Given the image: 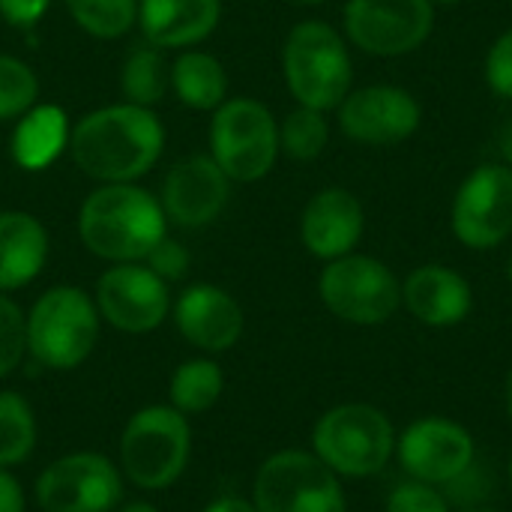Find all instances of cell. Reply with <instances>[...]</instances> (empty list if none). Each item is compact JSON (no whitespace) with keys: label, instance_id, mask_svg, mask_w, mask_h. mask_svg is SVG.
I'll use <instances>...</instances> for the list:
<instances>
[{"label":"cell","instance_id":"obj_1","mask_svg":"<svg viewBox=\"0 0 512 512\" xmlns=\"http://www.w3.org/2000/svg\"><path fill=\"white\" fill-rule=\"evenodd\" d=\"M165 150V126L153 108L114 102L81 114L69 132L75 168L99 183H138Z\"/></svg>","mask_w":512,"mask_h":512},{"label":"cell","instance_id":"obj_2","mask_svg":"<svg viewBox=\"0 0 512 512\" xmlns=\"http://www.w3.org/2000/svg\"><path fill=\"white\" fill-rule=\"evenodd\" d=\"M168 234V219L153 192L138 183H99L78 210L81 246L108 264L144 261Z\"/></svg>","mask_w":512,"mask_h":512},{"label":"cell","instance_id":"obj_3","mask_svg":"<svg viewBox=\"0 0 512 512\" xmlns=\"http://www.w3.org/2000/svg\"><path fill=\"white\" fill-rule=\"evenodd\" d=\"M282 75L297 105L336 111L354 90V63L345 33L318 18L294 24L282 45Z\"/></svg>","mask_w":512,"mask_h":512},{"label":"cell","instance_id":"obj_4","mask_svg":"<svg viewBox=\"0 0 512 512\" xmlns=\"http://www.w3.org/2000/svg\"><path fill=\"white\" fill-rule=\"evenodd\" d=\"M102 318L93 294L78 285H54L27 309V357L51 372H72L99 345Z\"/></svg>","mask_w":512,"mask_h":512},{"label":"cell","instance_id":"obj_5","mask_svg":"<svg viewBox=\"0 0 512 512\" xmlns=\"http://www.w3.org/2000/svg\"><path fill=\"white\" fill-rule=\"evenodd\" d=\"M192 459V426L177 408L144 405L138 408L117 444V465L123 480L141 492L171 489L189 468Z\"/></svg>","mask_w":512,"mask_h":512},{"label":"cell","instance_id":"obj_6","mask_svg":"<svg viewBox=\"0 0 512 512\" xmlns=\"http://www.w3.org/2000/svg\"><path fill=\"white\" fill-rule=\"evenodd\" d=\"M312 453L339 477L366 480L381 474L396 453L390 417L366 402L336 405L312 429Z\"/></svg>","mask_w":512,"mask_h":512},{"label":"cell","instance_id":"obj_7","mask_svg":"<svg viewBox=\"0 0 512 512\" xmlns=\"http://www.w3.org/2000/svg\"><path fill=\"white\" fill-rule=\"evenodd\" d=\"M279 120L273 111L252 99H225L210 120V156L231 183L264 180L279 159Z\"/></svg>","mask_w":512,"mask_h":512},{"label":"cell","instance_id":"obj_8","mask_svg":"<svg viewBox=\"0 0 512 512\" xmlns=\"http://www.w3.org/2000/svg\"><path fill=\"white\" fill-rule=\"evenodd\" d=\"M258 512H348L342 477L312 450H279L261 462L252 480Z\"/></svg>","mask_w":512,"mask_h":512},{"label":"cell","instance_id":"obj_9","mask_svg":"<svg viewBox=\"0 0 512 512\" xmlns=\"http://www.w3.org/2000/svg\"><path fill=\"white\" fill-rule=\"evenodd\" d=\"M321 303L342 321L357 327L387 324L402 306V282L372 255H342L327 261L318 276Z\"/></svg>","mask_w":512,"mask_h":512},{"label":"cell","instance_id":"obj_10","mask_svg":"<svg viewBox=\"0 0 512 512\" xmlns=\"http://www.w3.org/2000/svg\"><path fill=\"white\" fill-rule=\"evenodd\" d=\"M33 498L42 512H114L126 498V480L105 453L75 450L39 471Z\"/></svg>","mask_w":512,"mask_h":512},{"label":"cell","instance_id":"obj_11","mask_svg":"<svg viewBox=\"0 0 512 512\" xmlns=\"http://www.w3.org/2000/svg\"><path fill=\"white\" fill-rule=\"evenodd\" d=\"M345 39L372 57L414 54L435 30L432 0H348L342 9Z\"/></svg>","mask_w":512,"mask_h":512},{"label":"cell","instance_id":"obj_12","mask_svg":"<svg viewBox=\"0 0 512 512\" xmlns=\"http://www.w3.org/2000/svg\"><path fill=\"white\" fill-rule=\"evenodd\" d=\"M450 225L465 249L486 252L512 234V165L489 162L474 168L456 189Z\"/></svg>","mask_w":512,"mask_h":512},{"label":"cell","instance_id":"obj_13","mask_svg":"<svg viewBox=\"0 0 512 512\" xmlns=\"http://www.w3.org/2000/svg\"><path fill=\"white\" fill-rule=\"evenodd\" d=\"M102 324L126 333L147 336L171 315V285L162 282L144 261L111 264L93 291Z\"/></svg>","mask_w":512,"mask_h":512},{"label":"cell","instance_id":"obj_14","mask_svg":"<svg viewBox=\"0 0 512 512\" xmlns=\"http://www.w3.org/2000/svg\"><path fill=\"white\" fill-rule=\"evenodd\" d=\"M339 132L366 147L408 141L423 123L420 99L399 84H369L351 90L336 108Z\"/></svg>","mask_w":512,"mask_h":512},{"label":"cell","instance_id":"obj_15","mask_svg":"<svg viewBox=\"0 0 512 512\" xmlns=\"http://www.w3.org/2000/svg\"><path fill=\"white\" fill-rule=\"evenodd\" d=\"M399 462L417 483L450 486L459 480L477 459L474 435L447 417H423L414 420L399 444Z\"/></svg>","mask_w":512,"mask_h":512},{"label":"cell","instance_id":"obj_16","mask_svg":"<svg viewBox=\"0 0 512 512\" xmlns=\"http://www.w3.org/2000/svg\"><path fill=\"white\" fill-rule=\"evenodd\" d=\"M231 186L234 183L210 153H192L168 168L156 198L162 204L168 225L207 228L228 207Z\"/></svg>","mask_w":512,"mask_h":512},{"label":"cell","instance_id":"obj_17","mask_svg":"<svg viewBox=\"0 0 512 512\" xmlns=\"http://www.w3.org/2000/svg\"><path fill=\"white\" fill-rule=\"evenodd\" d=\"M171 318L177 333L192 348L210 357L231 351L246 330V315L237 297L210 282H195L183 288L180 297L171 303Z\"/></svg>","mask_w":512,"mask_h":512},{"label":"cell","instance_id":"obj_18","mask_svg":"<svg viewBox=\"0 0 512 512\" xmlns=\"http://www.w3.org/2000/svg\"><path fill=\"white\" fill-rule=\"evenodd\" d=\"M366 231V213L354 192L345 186H327L315 192L300 213V240L318 261H336L351 255Z\"/></svg>","mask_w":512,"mask_h":512},{"label":"cell","instance_id":"obj_19","mask_svg":"<svg viewBox=\"0 0 512 512\" xmlns=\"http://www.w3.org/2000/svg\"><path fill=\"white\" fill-rule=\"evenodd\" d=\"M402 306L426 327H456L474 309L471 282L444 264H423L402 282Z\"/></svg>","mask_w":512,"mask_h":512},{"label":"cell","instance_id":"obj_20","mask_svg":"<svg viewBox=\"0 0 512 512\" xmlns=\"http://www.w3.org/2000/svg\"><path fill=\"white\" fill-rule=\"evenodd\" d=\"M222 0H138L144 42L162 51H186L216 33Z\"/></svg>","mask_w":512,"mask_h":512},{"label":"cell","instance_id":"obj_21","mask_svg":"<svg viewBox=\"0 0 512 512\" xmlns=\"http://www.w3.org/2000/svg\"><path fill=\"white\" fill-rule=\"evenodd\" d=\"M48 228L27 210H0V291L12 294L39 279L48 264Z\"/></svg>","mask_w":512,"mask_h":512},{"label":"cell","instance_id":"obj_22","mask_svg":"<svg viewBox=\"0 0 512 512\" xmlns=\"http://www.w3.org/2000/svg\"><path fill=\"white\" fill-rule=\"evenodd\" d=\"M69 132H72V123L60 105L36 102L12 126V135H9L12 162L30 174L51 168L69 150Z\"/></svg>","mask_w":512,"mask_h":512},{"label":"cell","instance_id":"obj_23","mask_svg":"<svg viewBox=\"0 0 512 512\" xmlns=\"http://www.w3.org/2000/svg\"><path fill=\"white\" fill-rule=\"evenodd\" d=\"M168 81L180 105L192 111H216L228 99V72L219 57L201 48L180 51L168 66Z\"/></svg>","mask_w":512,"mask_h":512},{"label":"cell","instance_id":"obj_24","mask_svg":"<svg viewBox=\"0 0 512 512\" xmlns=\"http://www.w3.org/2000/svg\"><path fill=\"white\" fill-rule=\"evenodd\" d=\"M222 393H225V372L210 354L183 360L168 381V405L177 408L183 417L207 414L210 408L219 405Z\"/></svg>","mask_w":512,"mask_h":512},{"label":"cell","instance_id":"obj_25","mask_svg":"<svg viewBox=\"0 0 512 512\" xmlns=\"http://www.w3.org/2000/svg\"><path fill=\"white\" fill-rule=\"evenodd\" d=\"M168 87H171V81H168L165 51L150 45V42L132 45L126 51L123 63H120V93H123V102L156 108Z\"/></svg>","mask_w":512,"mask_h":512},{"label":"cell","instance_id":"obj_26","mask_svg":"<svg viewBox=\"0 0 512 512\" xmlns=\"http://www.w3.org/2000/svg\"><path fill=\"white\" fill-rule=\"evenodd\" d=\"M39 441L33 405L18 390H0V468L24 465Z\"/></svg>","mask_w":512,"mask_h":512},{"label":"cell","instance_id":"obj_27","mask_svg":"<svg viewBox=\"0 0 512 512\" xmlns=\"http://www.w3.org/2000/svg\"><path fill=\"white\" fill-rule=\"evenodd\" d=\"M330 144V120L327 111L297 105L279 120V150L294 162L318 159Z\"/></svg>","mask_w":512,"mask_h":512},{"label":"cell","instance_id":"obj_28","mask_svg":"<svg viewBox=\"0 0 512 512\" xmlns=\"http://www.w3.org/2000/svg\"><path fill=\"white\" fill-rule=\"evenodd\" d=\"M66 12L93 39L111 42L138 27V0H63Z\"/></svg>","mask_w":512,"mask_h":512},{"label":"cell","instance_id":"obj_29","mask_svg":"<svg viewBox=\"0 0 512 512\" xmlns=\"http://www.w3.org/2000/svg\"><path fill=\"white\" fill-rule=\"evenodd\" d=\"M39 102V78L30 63L0 54V123L18 120Z\"/></svg>","mask_w":512,"mask_h":512},{"label":"cell","instance_id":"obj_30","mask_svg":"<svg viewBox=\"0 0 512 512\" xmlns=\"http://www.w3.org/2000/svg\"><path fill=\"white\" fill-rule=\"evenodd\" d=\"M27 357V312L0 291V381H6Z\"/></svg>","mask_w":512,"mask_h":512},{"label":"cell","instance_id":"obj_31","mask_svg":"<svg viewBox=\"0 0 512 512\" xmlns=\"http://www.w3.org/2000/svg\"><path fill=\"white\" fill-rule=\"evenodd\" d=\"M144 264H147L162 282L174 285V282L186 279V273H189V267H192V255H189V249H186L180 240H174V237L165 234V237L150 249V255L144 258Z\"/></svg>","mask_w":512,"mask_h":512},{"label":"cell","instance_id":"obj_32","mask_svg":"<svg viewBox=\"0 0 512 512\" xmlns=\"http://www.w3.org/2000/svg\"><path fill=\"white\" fill-rule=\"evenodd\" d=\"M384 512H450V504L435 486L411 480L390 492Z\"/></svg>","mask_w":512,"mask_h":512},{"label":"cell","instance_id":"obj_33","mask_svg":"<svg viewBox=\"0 0 512 512\" xmlns=\"http://www.w3.org/2000/svg\"><path fill=\"white\" fill-rule=\"evenodd\" d=\"M483 75L495 96L512 99V27L492 42L483 63Z\"/></svg>","mask_w":512,"mask_h":512},{"label":"cell","instance_id":"obj_34","mask_svg":"<svg viewBox=\"0 0 512 512\" xmlns=\"http://www.w3.org/2000/svg\"><path fill=\"white\" fill-rule=\"evenodd\" d=\"M51 0H0V18L15 30H30L42 21Z\"/></svg>","mask_w":512,"mask_h":512},{"label":"cell","instance_id":"obj_35","mask_svg":"<svg viewBox=\"0 0 512 512\" xmlns=\"http://www.w3.org/2000/svg\"><path fill=\"white\" fill-rule=\"evenodd\" d=\"M0 512H27L24 486L9 468H0Z\"/></svg>","mask_w":512,"mask_h":512},{"label":"cell","instance_id":"obj_36","mask_svg":"<svg viewBox=\"0 0 512 512\" xmlns=\"http://www.w3.org/2000/svg\"><path fill=\"white\" fill-rule=\"evenodd\" d=\"M201 512H258L252 507V501L246 498H237V495H222L216 501H210Z\"/></svg>","mask_w":512,"mask_h":512},{"label":"cell","instance_id":"obj_37","mask_svg":"<svg viewBox=\"0 0 512 512\" xmlns=\"http://www.w3.org/2000/svg\"><path fill=\"white\" fill-rule=\"evenodd\" d=\"M114 512H162L156 504L150 501H129V504H120Z\"/></svg>","mask_w":512,"mask_h":512},{"label":"cell","instance_id":"obj_38","mask_svg":"<svg viewBox=\"0 0 512 512\" xmlns=\"http://www.w3.org/2000/svg\"><path fill=\"white\" fill-rule=\"evenodd\" d=\"M504 405H507V414H510L512 420V369L510 375H507V384H504Z\"/></svg>","mask_w":512,"mask_h":512},{"label":"cell","instance_id":"obj_39","mask_svg":"<svg viewBox=\"0 0 512 512\" xmlns=\"http://www.w3.org/2000/svg\"><path fill=\"white\" fill-rule=\"evenodd\" d=\"M504 153H507V159H510L512 165V129L504 135Z\"/></svg>","mask_w":512,"mask_h":512},{"label":"cell","instance_id":"obj_40","mask_svg":"<svg viewBox=\"0 0 512 512\" xmlns=\"http://www.w3.org/2000/svg\"><path fill=\"white\" fill-rule=\"evenodd\" d=\"M291 3H297V6H321L324 0H291Z\"/></svg>","mask_w":512,"mask_h":512},{"label":"cell","instance_id":"obj_41","mask_svg":"<svg viewBox=\"0 0 512 512\" xmlns=\"http://www.w3.org/2000/svg\"><path fill=\"white\" fill-rule=\"evenodd\" d=\"M435 6H456V3H462V0H432Z\"/></svg>","mask_w":512,"mask_h":512},{"label":"cell","instance_id":"obj_42","mask_svg":"<svg viewBox=\"0 0 512 512\" xmlns=\"http://www.w3.org/2000/svg\"><path fill=\"white\" fill-rule=\"evenodd\" d=\"M510 489H512V459H510Z\"/></svg>","mask_w":512,"mask_h":512},{"label":"cell","instance_id":"obj_43","mask_svg":"<svg viewBox=\"0 0 512 512\" xmlns=\"http://www.w3.org/2000/svg\"><path fill=\"white\" fill-rule=\"evenodd\" d=\"M510 279H512V258H510Z\"/></svg>","mask_w":512,"mask_h":512},{"label":"cell","instance_id":"obj_44","mask_svg":"<svg viewBox=\"0 0 512 512\" xmlns=\"http://www.w3.org/2000/svg\"><path fill=\"white\" fill-rule=\"evenodd\" d=\"M474 512H492V510H474Z\"/></svg>","mask_w":512,"mask_h":512}]
</instances>
